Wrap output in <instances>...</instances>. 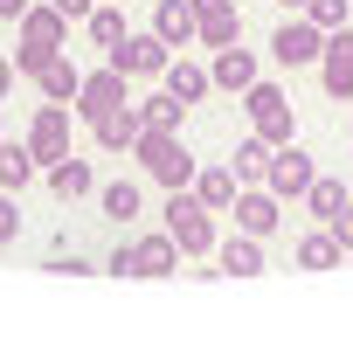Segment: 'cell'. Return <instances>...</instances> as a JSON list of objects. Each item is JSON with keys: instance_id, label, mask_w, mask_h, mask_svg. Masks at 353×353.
I'll use <instances>...</instances> for the list:
<instances>
[{"instance_id": "obj_14", "label": "cell", "mask_w": 353, "mask_h": 353, "mask_svg": "<svg viewBox=\"0 0 353 353\" xmlns=\"http://www.w3.org/2000/svg\"><path fill=\"white\" fill-rule=\"evenodd\" d=\"M208 83H222V90H250V83H256V56L229 42V49L215 56V77H208Z\"/></svg>"}, {"instance_id": "obj_24", "label": "cell", "mask_w": 353, "mask_h": 353, "mask_svg": "<svg viewBox=\"0 0 353 353\" xmlns=\"http://www.w3.org/2000/svg\"><path fill=\"white\" fill-rule=\"evenodd\" d=\"M97 201H104V215H111V222H132V215H139V188H132V181L97 188Z\"/></svg>"}, {"instance_id": "obj_25", "label": "cell", "mask_w": 353, "mask_h": 353, "mask_svg": "<svg viewBox=\"0 0 353 353\" xmlns=\"http://www.w3.org/2000/svg\"><path fill=\"white\" fill-rule=\"evenodd\" d=\"M28 173H35V152L0 145V188H28Z\"/></svg>"}, {"instance_id": "obj_7", "label": "cell", "mask_w": 353, "mask_h": 353, "mask_svg": "<svg viewBox=\"0 0 353 353\" xmlns=\"http://www.w3.org/2000/svg\"><path fill=\"white\" fill-rule=\"evenodd\" d=\"M194 35L208 49H229L243 35V14H236V0H194Z\"/></svg>"}, {"instance_id": "obj_23", "label": "cell", "mask_w": 353, "mask_h": 353, "mask_svg": "<svg viewBox=\"0 0 353 353\" xmlns=\"http://www.w3.org/2000/svg\"><path fill=\"white\" fill-rule=\"evenodd\" d=\"M298 263H305V270H332V263H339V236H332V229L305 236V243H298Z\"/></svg>"}, {"instance_id": "obj_32", "label": "cell", "mask_w": 353, "mask_h": 353, "mask_svg": "<svg viewBox=\"0 0 353 353\" xmlns=\"http://www.w3.org/2000/svg\"><path fill=\"white\" fill-rule=\"evenodd\" d=\"M49 8H56L63 21H90V0H49Z\"/></svg>"}, {"instance_id": "obj_15", "label": "cell", "mask_w": 353, "mask_h": 353, "mask_svg": "<svg viewBox=\"0 0 353 353\" xmlns=\"http://www.w3.org/2000/svg\"><path fill=\"white\" fill-rule=\"evenodd\" d=\"M236 222H243L250 236H270V229H277V194H256V188L243 194V188H236Z\"/></svg>"}, {"instance_id": "obj_9", "label": "cell", "mask_w": 353, "mask_h": 353, "mask_svg": "<svg viewBox=\"0 0 353 353\" xmlns=\"http://www.w3.org/2000/svg\"><path fill=\"white\" fill-rule=\"evenodd\" d=\"M263 181H270V194H305V188H312V152L284 139V152H270V173H263Z\"/></svg>"}, {"instance_id": "obj_6", "label": "cell", "mask_w": 353, "mask_h": 353, "mask_svg": "<svg viewBox=\"0 0 353 353\" xmlns=\"http://www.w3.org/2000/svg\"><path fill=\"white\" fill-rule=\"evenodd\" d=\"M28 152H35V159H49V166H56V159L70 152V104H42V111H35Z\"/></svg>"}, {"instance_id": "obj_17", "label": "cell", "mask_w": 353, "mask_h": 353, "mask_svg": "<svg viewBox=\"0 0 353 353\" xmlns=\"http://www.w3.org/2000/svg\"><path fill=\"white\" fill-rule=\"evenodd\" d=\"M21 35H28V49H49V56H56V49H63V14H56V8H28V14H21Z\"/></svg>"}, {"instance_id": "obj_21", "label": "cell", "mask_w": 353, "mask_h": 353, "mask_svg": "<svg viewBox=\"0 0 353 353\" xmlns=\"http://www.w3.org/2000/svg\"><path fill=\"white\" fill-rule=\"evenodd\" d=\"M35 77H42V97H49V104L77 97V83H83V77H77V63H63V56H49V63H42Z\"/></svg>"}, {"instance_id": "obj_37", "label": "cell", "mask_w": 353, "mask_h": 353, "mask_svg": "<svg viewBox=\"0 0 353 353\" xmlns=\"http://www.w3.org/2000/svg\"><path fill=\"white\" fill-rule=\"evenodd\" d=\"M346 139H353V125H346Z\"/></svg>"}, {"instance_id": "obj_13", "label": "cell", "mask_w": 353, "mask_h": 353, "mask_svg": "<svg viewBox=\"0 0 353 353\" xmlns=\"http://www.w3.org/2000/svg\"><path fill=\"white\" fill-rule=\"evenodd\" d=\"M139 132H145V118H139L132 104H118V111H104V118H97V145H104V152L139 145Z\"/></svg>"}, {"instance_id": "obj_30", "label": "cell", "mask_w": 353, "mask_h": 353, "mask_svg": "<svg viewBox=\"0 0 353 353\" xmlns=\"http://www.w3.org/2000/svg\"><path fill=\"white\" fill-rule=\"evenodd\" d=\"M21 236V208H14V188L0 194V243H14Z\"/></svg>"}, {"instance_id": "obj_12", "label": "cell", "mask_w": 353, "mask_h": 353, "mask_svg": "<svg viewBox=\"0 0 353 353\" xmlns=\"http://www.w3.org/2000/svg\"><path fill=\"white\" fill-rule=\"evenodd\" d=\"M152 35H159L166 49H188V42H194V0H159Z\"/></svg>"}, {"instance_id": "obj_1", "label": "cell", "mask_w": 353, "mask_h": 353, "mask_svg": "<svg viewBox=\"0 0 353 353\" xmlns=\"http://www.w3.org/2000/svg\"><path fill=\"white\" fill-rule=\"evenodd\" d=\"M139 159H145V173H152V181H166V188H188V181H194L188 145L173 139V132H159V125H145V132H139Z\"/></svg>"}, {"instance_id": "obj_22", "label": "cell", "mask_w": 353, "mask_h": 353, "mask_svg": "<svg viewBox=\"0 0 353 353\" xmlns=\"http://www.w3.org/2000/svg\"><path fill=\"white\" fill-rule=\"evenodd\" d=\"M166 90L181 97V104H201V97H208V70H194V63H166Z\"/></svg>"}, {"instance_id": "obj_29", "label": "cell", "mask_w": 353, "mask_h": 353, "mask_svg": "<svg viewBox=\"0 0 353 353\" xmlns=\"http://www.w3.org/2000/svg\"><path fill=\"white\" fill-rule=\"evenodd\" d=\"M305 21H319L325 35H332V28H346V0H305Z\"/></svg>"}, {"instance_id": "obj_33", "label": "cell", "mask_w": 353, "mask_h": 353, "mask_svg": "<svg viewBox=\"0 0 353 353\" xmlns=\"http://www.w3.org/2000/svg\"><path fill=\"white\" fill-rule=\"evenodd\" d=\"M42 63H49V49H28V42L14 49V70H42Z\"/></svg>"}, {"instance_id": "obj_27", "label": "cell", "mask_w": 353, "mask_h": 353, "mask_svg": "<svg viewBox=\"0 0 353 353\" xmlns=\"http://www.w3.org/2000/svg\"><path fill=\"white\" fill-rule=\"evenodd\" d=\"M181 111H188V104L173 97V90H166V97H145V104H139V118H145V125H159V132H173V125H181Z\"/></svg>"}, {"instance_id": "obj_2", "label": "cell", "mask_w": 353, "mask_h": 353, "mask_svg": "<svg viewBox=\"0 0 353 353\" xmlns=\"http://www.w3.org/2000/svg\"><path fill=\"white\" fill-rule=\"evenodd\" d=\"M166 236L181 243L188 256H201V250L215 243V222H208V208H201V194H181V188H173V201H166Z\"/></svg>"}, {"instance_id": "obj_8", "label": "cell", "mask_w": 353, "mask_h": 353, "mask_svg": "<svg viewBox=\"0 0 353 353\" xmlns=\"http://www.w3.org/2000/svg\"><path fill=\"white\" fill-rule=\"evenodd\" d=\"M118 104H125V70H97V77L77 83V111H83L90 125H97L104 111H118Z\"/></svg>"}, {"instance_id": "obj_35", "label": "cell", "mask_w": 353, "mask_h": 353, "mask_svg": "<svg viewBox=\"0 0 353 353\" xmlns=\"http://www.w3.org/2000/svg\"><path fill=\"white\" fill-rule=\"evenodd\" d=\"M14 90V63H0V97H8Z\"/></svg>"}, {"instance_id": "obj_36", "label": "cell", "mask_w": 353, "mask_h": 353, "mask_svg": "<svg viewBox=\"0 0 353 353\" xmlns=\"http://www.w3.org/2000/svg\"><path fill=\"white\" fill-rule=\"evenodd\" d=\"M277 8H305V0H277Z\"/></svg>"}, {"instance_id": "obj_10", "label": "cell", "mask_w": 353, "mask_h": 353, "mask_svg": "<svg viewBox=\"0 0 353 353\" xmlns=\"http://www.w3.org/2000/svg\"><path fill=\"white\" fill-rule=\"evenodd\" d=\"M325 97H353V28L325 35Z\"/></svg>"}, {"instance_id": "obj_5", "label": "cell", "mask_w": 353, "mask_h": 353, "mask_svg": "<svg viewBox=\"0 0 353 353\" xmlns=\"http://www.w3.org/2000/svg\"><path fill=\"white\" fill-rule=\"evenodd\" d=\"M111 70H125V77H166V42L159 35H125L111 49Z\"/></svg>"}, {"instance_id": "obj_3", "label": "cell", "mask_w": 353, "mask_h": 353, "mask_svg": "<svg viewBox=\"0 0 353 353\" xmlns=\"http://www.w3.org/2000/svg\"><path fill=\"white\" fill-rule=\"evenodd\" d=\"M270 56H277L284 70H298V63H319V56H325V28H319V21H284V28L270 35Z\"/></svg>"}, {"instance_id": "obj_18", "label": "cell", "mask_w": 353, "mask_h": 353, "mask_svg": "<svg viewBox=\"0 0 353 353\" xmlns=\"http://www.w3.org/2000/svg\"><path fill=\"white\" fill-rule=\"evenodd\" d=\"M236 188H243V181H236V166H208L201 181H194V194H201V208H208V215H215V208H229V201H236Z\"/></svg>"}, {"instance_id": "obj_4", "label": "cell", "mask_w": 353, "mask_h": 353, "mask_svg": "<svg viewBox=\"0 0 353 353\" xmlns=\"http://www.w3.org/2000/svg\"><path fill=\"white\" fill-rule=\"evenodd\" d=\"M243 97H250L243 111L256 118V132H263L270 145H284V139H291V104H284V90H277V83H250Z\"/></svg>"}, {"instance_id": "obj_28", "label": "cell", "mask_w": 353, "mask_h": 353, "mask_svg": "<svg viewBox=\"0 0 353 353\" xmlns=\"http://www.w3.org/2000/svg\"><path fill=\"white\" fill-rule=\"evenodd\" d=\"M305 201H312V215H325V222H332V215H339V201H346V188H339V181H319V173H312Z\"/></svg>"}, {"instance_id": "obj_26", "label": "cell", "mask_w": 353, "mask_h": 353, "mask_svg": "<svg viewBox=\"0 0 353 353\" xmlns=\"http://www.w3.org/2000/svg\"><path fill=\"white\" fill-rule=\"evenodd\" d=\"M90 42H97V49H118V42H125V14H118V8H90Z\"/></svg>"}, {"instance_id": "obj_11", "label": "cell", "mask_w": 353, "mask_h": 353, "mask_svg": "<svg viewBox=\"0 0 353 353\" xmlns=\"http://www.w3.org/2000/svg\"><path fill=\"white\" fill-rule=\"evenodd\" d=\"M132 263H139V277H173V270H181V243H173V236H139Z\"/></svg>"}, {"instance_id": "obj_31", "label": "cell", "mask_w": 353, "mask_h": 353, "mask_svg": "<svg viewBox=\"0 0 353 353\" xmlns=\"http://www.w3.org/2000/svg\"><path fill=\"white\" fill-rule=\"evenodd\" d=\"M325 229H332V236H339V250H353V201H339V215H332V222H325Z\"/></svg>"}, {"instance_id": "obj_20", "label": "cell", "mask_w": 353, "mask_h": 353, "mask_svg": "<svg viewBox=\"0 0 353 353\" xmlns=\"http://www.w3.org/2000/svg\"><path fill=\"white\" fill-rule=\"evenodd\" d=\"M263 173H270V139L256 132V139H243V145H236V181H243V188H256Z\"/></svg>"}, {"instance_id": "obj_16", "label": "cell", "mask_w": 353, "mask_h": 353, "mask_svg": "<svg viewBox=\"0 0 353 353\" xmlns=\"http://www.w3.org/2000/svg\"><path fill=\"white\" fill-rule=\"evenodd\" d=\"M49 188H56V201H77V194H90V188H97V173H90L83 159H70V152H63V159L49 166Z\"/></svg>"}, {"instance_id": "obj_34", "label": "cell", "mask_w": 353, "mask_h": 353, "mask_svg": "<svg viewBox=\"0 0 353 353\" xmlns=\"http://www.w3.org/2000/svg\"><path fill=\"white\" fill-rule=\"evenodd\" d=\"M0 14H8V21H21V14H28V0H0Z\"/></svg>"}, {"instance_id": "obj_19", "label": "cell", "mask_w": 353, "mask_h": 353, "mask_svg": "<svg viewBox=\"0 0 353 353\" xmlns=\"http://www.w3.org/2000/svg\"><path fill=\"white\" fill-rule=\"evenodd\" d=\"M222 270H229V277H256V270H263V243L243 229L236 243H222Z\"/></svg>"}]
</instances>
